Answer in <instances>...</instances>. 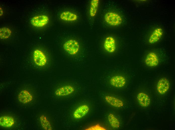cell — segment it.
I'll list each match as a JSON object with an SVG mask.
<instances>
[{
    "mask_svg": "<svg viewBox=\"0 0 175 130\" xmlns=\"http://www.w3.org/2000/svg\"><path fill=\"white\" fill-rule=\"evenodd\" d=\"M145 62L146 65L148 66L154 67L158 64L159 60L157 54L154 52H151L147 55Z\"/></svg>",
    "mask_w": 175,
    "mask_h": 130,
    "instance_id": "30bf717a",
    "label": "cell"
},
{
    "mask_svg": "<svg viewBox=\"0 0 175 130\" xmlns=\"http://www.w3.org/2000/svg\"><path fill=\"white\" fill-rule=\"evenodd\" d=\"M3 12L2 8L1 7H0V16H2L3 14Z\"/></svg>",
    "mask_w": 175,
    "mask_h": 130,
    "instance_id": "7402d4cb",
    "label": "cell"
},
{
    "mask_svg": "<svg viewBox=\"0 0 175 130\" xmlns=\"http://www.w3.org/2000/svg\"><path fill=\"white\" fill-rule=\"evenodd\" d=\"M89 110V107L88 105L82 104L74 110L73 113V116L76 119H80L87 114Z\"/></svg>",
    "mask_w": 175,
    "mask_h": 130,
    "instance_id": "9c48e42d",
    "label": "cell"
},
{
    "mask_svg": "<svg viewBox=\"0 0 175 130\" xmlns=\"http://www.w3.org/2000/svg\"><path fill=\"white\" fill-rule=\"evenodd\" d=\"M39 118L40 124L43 129L46 130H52V125L46 115L42 114L40 116Z\"/></svg>",
    "mask_w": 175,
    "mask_h": 130,
    "instance_id": "e0dca14e",
    "label": "cell"
},
{
    "mask_svg": "<svg viewBox=\"0 0 175 130\" xmlns=\"http://www.w3.org/2000/svg\"><path fill=\"white\" fill-rule=\"evenodd\" d=\"M33 58L34 63L39 67L44 66L47 63L46 56L43 51L38 49H35L33 52Z\"/></svg>",
    "mask_w": 175,
    "mask_h": 130,
    "instance_id": "7a4b0ae2",
    "label": "cell"
},
{
    "mask_svg": "<svg viewBox=\"0 0 175 130\" xmlns=\"http://www.w3.org/2000/svg\"><path fill=\"white\" fill-rule=\"evenodd\" d=\"M103 46L105 50L107 52L110 53L114 52L116 48L115 39L110 36L107 37L104 40Z\"/></svg>",
    "mask_w": 175,
    "mask_h": 130,
    "instance_id": "52a82bcc",
    "label": "cell"
},
{
    "mask_svg": "<svg viewBox=\"0 0 175 130\" xmlns=\"http://www.w3.org/2000/svg\"><path fill=\"white\" fill-rule=\"evenodd\" d=\"M15 124V120L12 116L9 115L1 116L0 118V126L2 127L9 128L13 126Z\"/></svg>",
    "mask_w": 175,
    "mask_h": 130,
    "instance_id": "8fae6325",
    "label": "cell"
},
{
    "mask_svg": "<svg viewBox=\"0 0 175 130\" xmlns=\"http://www.w3.org/2000/svg\"><path fill=\"white\" fill-rule=\"evenodd\" d=\"M104 20L108 24L114 26L120 25L122 21V18L120 15L113 12L106 13L104 16Z\"/></svg>",
    "mask_w": 175,
    "mask_h": 130,
    "instance_id": "3957f363",
    "label": "cell"
},
{
    "mask_svg": "<svg viewBox=\"0 0 175 130\" xmlns=\"http://www.w3.org/2000/svg\"><path fill=\"white\" fill-rule=\"evenodd\" d=\"M64 50L69 54L74 56L79 52L80 46L78 42L76 40L70 39L66 40L63 44Z\"/></svg>",
    "mask_w": 175,
    "mask_h": 130,
    "instance_id": "6da1fadb",
    "label": "cell"
},
{
    "mask_svg": "<svg viewBox=\"0 0 175 130\" xmlns=\"http://www.w3.org/2000/svg\"><path fill=\"white\" fill-rule=\"evenodd\" d=\"M170 88V83L168 80L164 77L160 79L156 86L157 90L158 93L161 95L165 94Z\"/></svg>",
    "mask_w": 175,
    "mask_h": 130,
    "instance_id": "8992f818",
    "label": "cell"
},
{
    "mask_svg": "<svg viewBox=\"0 0 175 130\" xmlns=\"http://www.w3.org/2000/svg\"><path fill=\"white\" fill-rule=\"evenodd\" d=\"M105 99L108 104L116 107L121 108L124 105L123 102L121 100L112 96H106Z\"/></svg>",
    "mask_w": 175,
    "mask_h": 130,
    "instance_id": "9a60e30c",
    "label": "cell"
},
{
    "mask_svg": "<svg viewBox=\"0 0 175 130\" xmlns=\"http://www.w3.org/2000/svg\"><path fill=\"white\" fill-rule=\"evenodd\" d=\"M163 33V30L162 28H158L155 29L149 38V43L153 44L157 42L161 38Z\"/></svg>",
    "mask_w": 175,
    "mask_h": 130,
    "instance_id": "5bb4252c",
    "label": "cell"
},
{
    "mask_svg": "<svg viewBox=\"0 0 175 130\" xmlns=\"http://www.w3.org/2000/svg\"><path fill=\"white\" fill-rule=\"evenodd\" d=\"M75 88L73 86L70 85L63 86L57 88L55 94L58 97H64L69 96L73 93Z\"/></svg>",
    "mask_w": 175,
    "mask_h": 130,
    "instance_id": "5b68a950",
    "label": "cell"
},
{
    "mask_svg": "<svg viewBox=\"0 0 175 130\" xmlns=\"http://www.w3.org/2000/svg\"><path fill=\"white\" fill-rule=\"evenodd\" d=\"M60 18L61 20L64 21L73 22L77 20L78 16L74 13L69 11H65L61 14Z\"/></svg>",
    "mask_w": 175,
    "mask_h": 130,
    "instance_id": "2e32d148",
    "label": "cell"
},
{
    "mask_svg": "<svg viewBox=\"0 0 175 130\" xmlns=\"http://www.w3.org/2000/svg\"><path fill=\"white\" fill-rule=\"evenodd\" d=\"M19 102L23 104H26L30 102L33 99L32 94L28 90L24 89L22 90L18 95Z\"/></svg>",
    "mask_w": 175,
    "mask_h": 130,
    "instance_id": "ba28073f",
    "label": "cell"
},
{
    "mask_svg": "<svg viewBox=\"0 0 175 130\" xmlns=\"http://www.w3.org/2000/svg\"><path fill=\"white\" fill-rule=\"evenodd\" d=\"M49 18L45 15H37L33 17L31 20V23L33 26L41 28L46 25L48 23Z\"/></svg>",
    "mask_w": 175,
    "mask_h": 130,
    "instance_id": "277c9868",
    "label": "cell"
},
{
    "mask_svg": "<svg viewBox=\"0 0 175 130\" xmlns=\"http://www.w3.org/2000/svg\"><path fill=\"white\" fill-rule=\"evenodd\" d=\"M87 130H106V129L98 124L92 126L85 129Z\"/></svg>",
    "mask_w": 175,
    "mask_h": 130,
    "instance_id": "44dd1931",
    "label": "cell"
},
{
    "mask_svg": "<svg viewBox=\"0 0 175 130\" xmlns=\"http://www.w3.org/2000/svg\"><path fill=\"white\" fill-rule=\"evenodd\" d=\"M12 33L11 29L7 27H3L0 28V38L2 39L9 38Z\"/></svg>",
    "mask_w": 175,
    "mask_h": 130,
    "instance_id": "ffe728a7",
    "label": "cell"
},
{
    "mask_svg": "<svg viewBox=\"0 0 175 130\" xmlns=\"http://www.w3.org/2000/svg\"><path fill=\"white\" fill-rule=\"evenodd\" d=\"M108 119L111 126L115 128H118L120 126V122L118 118L112 114L109 113L108 116Z\"/></svg>",
    "mask_w": 175,
    "mask_h": 130,
    "instance_id": "d6986e66",
    "label": "cell"
},
{
    "mask_svg": "<svg viewBox=\"0 0 175 130\" xmlns=\"http://www.w3.org/2000/svg\"><path fill=\"white\" fill-rule=\"evenodd\" d=\"M99 0H92L90 3L89 14L92 17H94L97 12L99 4Z\"/></svg>",
    "mask_w": 175,
    "mask_h": 130,
    "instance_id": "ac0fdd59",
    "label": "cell"
},
{
    "mask_svg": "<svg viewBox=\"0 0 175 130\" xmlns=\"http://www.w3.org/2000/svg\"><path fill=\"white\" fill-rule=\"evenodd\" d=\"M110 84L113 86L117 88L123 87L126 83L125 78L121 75H116L112 77L110 80Z\"/></svg>",
    "mask_w": 175,
    "mask_h": 130,
    "instance_id": "7c38bea8",
    "label": "cell"
},
{
    "mask_svg": "<svg viewBox=\"0 0 175 130\" xmlns=\"http://www.w3.org/2000/svg\"><path fill=\"white\" fill-rule=\"evenodd\" d=\"M137 98L138 102L141 106L147 107L150 105V99L146 94L143 92H140L137 94Z\"/></svg>",
    "mask_w": 175,
    "mask_h": 130,
    "instance_id": "4fadbf2b",
    "label": "cell"
}]
</instances>
